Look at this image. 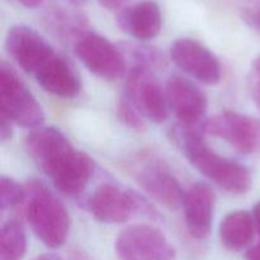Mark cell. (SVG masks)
Listing matches in <instances>:
<instances>
[{
    "mask_svg": "<svg viewBox=\"0 0 260 260\" xmlns=\"http://www.w3.org/2000/svg\"><path fill=\"white\" fill-rule=\"evenodd\" d=\"M25 144L33 161L58 192L78 196L85 190L95 162L85 152L74 149L62 132L52 127L36 128L28 135Z\"/></svg>",
    "mask_w": 260,
    "mask_h": 260,
    "instance_id": "1",
    "label": "cell"
},
{
    "mask_svg": "<svg viewBox=\"0 0 260 260\" xmlns=\"http://www.w3.org/2000/svg\"><path fill=\"white\" fill-rule=\"evenodd\" d=\"M203 126H184L177 132L185 157L206 178L231 194H245L251 188L250 170L241 162L221 156L211 149L203 139Z\"/></svg>",
    "mask_w": 260,
    "mask_h": 260,
    "instance_id": "2",
    "label": "cell"
},
{
    "mask_svg": "<svg viewBox=\"0 0 260 260\" xmlns=\"http://www.w3.org/2000/svg\"><path fill=\"white\" fill-rule=\"evenodd\" d=\"M27 189V218L41 243L50 249L65 244L70 229V217L65 206L43 184L33 180Z\"/></svg>",
    "mask_w": 260,
    "mask_h": 260,
    "instance_id": "3",
    "label": "cell"
},
{
    "mask_svg": "<svg viewBox=\"0 0 260 260\" xmlns=\"http://www.w3.org/2000/svg\"><path fill=\"white\" fill-rule=\"evenodd\" d=\"M0 116L24 128H37L45 121L42 107L14 70L0 66Z\"/></svg>",
    "mask_w": 260,
    "mask_h": 260,
    "instance_id": "4",
    "label": "cell"
},
{
    "mask_svg": "<svg viewBox=\"0 0 260 260\" xmlns=\"http://www.w3.org/2000/svg\"><path fill=\"white\" fill-rule=\"evenodd\" d=\"M135 108L154 123H162L168 118L167 95L151 69L137 63L129 70L124 84V94Z\"/></svg>",
    "mask_w": 260,
    "mask_h": 260,
    "instance_id": "5",
    "label": "cell"
},
{
    "mask_svg": "<svg viewBox=\"0 0 260 260\" xmlns=\"http://www.w3.org/2000/svg\"><path fill=\"white\" fill-rule=\"evenodd\" d=\"M118 260H174L175 249L154 226L137 223L121 231L116 240Z\"/></svg>",
    "mask_w": 260,
    "mask_h": 260,
    "instance_id": "6",
    "label": "cell"
},
{
    "mask_svg": "<svg viewBox=\"0 0 260 260\" xmlns=\"http://www.w3.org/2000/svg\"><path fill=\"white\" fill-rule=\"evenodd\" d=\"M74 51L89 71L104 80H118L126 71V61L121 50L98 33H81Z\"/></svg>",
    "mask_w": 260,
    "mask_h": 260,
    "instance_id": "7",
    "label": "cell"
},
{
    "mask_svg": "<svg viewBox=\"0 0 260 260\" xmlns=\"http://www.w3.org/2000/svg\"><path fill=\"white\" fill-rule=\"evenodd\" d=\"M5 46L13 60L35 78L58 56L45 37L27 25L10 28L5 38Z\"/></svg>",
    "mask_w": 260,
    "mask_h": 260,
    "instance_id": "8",
    "label": "cell"
},
{
    "mask_svg": "<svg viewBox=\"0 0 260 260\" xmlns=\"http://www.w3.org/2000/svg\"><path fill=\"white\" fill-rule=\"evenodd\" d=\"M203 129L243 154H251L260 144V122L238 112L226 111L216 114L205 122Z\"/></svg>",
    "mask_w": 260,
    "mask_h": 260,
    "instance_id": "9",
    "label": "cell"
},
{
    "mask_svg": "<svg viewBox=\"0 0 260 260\" xmlns=\"http://www.w3.org/2000/svg\"><path fill=\"white\" fill-rule=\"evenodd\" d=\"M173 62L206 85H216L222 78V66L207 47L192 38H179L170 47Z\"/></svg>",
    "mask_w": 260,
    "mask_h": 260,
    "instance_id": "10",
    "label": "cell"
},
{
    "mask_svg": "<svg viewBox=\"0 0 260 260\" xmlns=\"http://www.w3.org/2000/svg\"><path fill=\"white\" fill-rule=\"evenodd\" d=\"M169 108L184 126H197L202 122L207 109L205 93L187 78L172 75L165 85Z\"/></svg>",
    "mask_w": 260,
    "mask_h": 260,
    "instance_id": "11",
    "label": "cell"
},
{
    "mask_svg": "<svg viewBox=\"0 0 260 260\" xmlns=\"http://www.w3.org/2000/svg\"><path fill=\"white\" fill-rule=\"evenodd\" d=\"M139 208V197L113 184H102L89 200V210L99 222L118 225L129 220Z\"/></svg>",
    "mask_w": 260,
    "mask_h": 260,
    "instance_id": "12",
    "label": "cell"
},
{
    "mask_svg": "<svg viewBox=\"0 0 260 260\" xmlns=\"http://www.w3.org/2000/svg\"><path fill=\"white\" fill-rule=\"evenodd\" d=\"M187 228L196 239H206L211 233L215 211V194L206 183H196L183 198Z\"/></svg>",
    "mask_w": 260,
    "mask_h": 260,
    "instance_id": "13",
    "label": "cell"
},
{
    "mask_svg": "<svg viewBox=\"0 0 260 260\" xmlns=\"http://www.w3.org/2000/svg\"><path fill=\"white\" fill-rule=\"evenodd\" d=\"M137 183L154 200L168 210H178L183 205L184 193L174 175L159 162H150L137 173Z\"/></svg>",
    "mask_w": 260,
    "mask_h": 260,
    "instance_id": "14",
    "label": "cell"
},
{
    "mask_svg": "<svg viewBox=\"0 0 260 260\" xmlns=\"http://www.w3.org/2000/svg\"><path fill=\"white\" fill-rule=\"evenodd\" d=\"M118 23L124 32L137 40H152L161 30V9L154 0H142L122 10L118 15Z\"/></svg>",
    "mask_w": 260,
    "mask_h": 260,
    "instance_id": "15",
    "label": "cell"
},
{
    "mask_svg": "<svg viewBox=\"0 0 260 260\" xmlns=\"http://www.w3.org/2000/svg\"><path fill=\"white\" fill-rule=\"evenodd\" d=\"M35 79L43 90L60 98L71 99L80 93L81 85L78 74L60 55Z\"/></svg>",
    "mask_w": 260,
    "mask_h": 260,
    "instance_id": "16",
    "label": "cell"
},
{
    "mask_svg": "<svg viewBox=\"0 0 260 260\" xmlns=\"http://www.w3.org/2000/svg\"><path fill=\"white\" fill-rule=\"evenodd\" d=\"M255 231L251 213L248 211H233L221 221V243L229 250L240 251L251 243Z\"/></svg>",
    "mask_w": 260,
    "mask_h": 260,
    "instance_id": "17",
    "label": "cell"
},
{
    "mask_svg": "<svg viewBox=\"0 0 260 260\" xmlns=\"http://www.w3.org/2000/svg\"><path fill=\"white\" fill-rule=\"evenodd\" d=\"M27 253V236L19 221H8L0 231V260H22Z\"/></svg>",
    "mask_w": 260,
    "mask_h": 260,
    "instance_id": "18",
    "label": "cell"
},
{
    "mask_svg": "<svg viewBox=\"0 0 260 260\" xmlns=\"http://www.w3.org/2000/svg\"><path fill=\"white\" fill-rule=\"evenodd\" d=\"M27 200V189L14 179L3 175L0 179V205L2 210H10Z\"/></svg>",
    "mask_w": 260,
    "mask_h": 260,
    "instance_id": "19",
    "label": "cell"
},
{
    "mask_svg": "<svg viewBox=\"0 0 260 260\" xmlns=\"http://www.w3.org/2000/svg\"><path fill=\"white\" fill-rule=\"evenodd\" d=\"M117 112H118V117L122 123L126 124L128 128L135 129V131H142V129H145L144 117L135 108L134 104L126 96H122L119 99Z\"/></svg>",
    "mask_w": 260,
    "mask_h": 260,
    "instance_id": "20",
    "label": "cell"
},
{
    "mask_svg": "<svg viewBox=\"0 0 260 260\" xmlns=\"http://www.w3.org/2000/svg\"><path fill=\"white\" fill-rule=\"evenodd\" d=\"M249 85H250L251 95L255 101L256 106L260 108V71L253 69L249 76Z\"/></svg>",
    "mask_w": 260,
    "mask_h": 260,
    "instance_id": "21",
    "label": "cell"
},
{
    "mask_svg": "<svg viewBox=\"0 0 260 260\" xmlns=\"http://www.w3.org/2000/svg\"><path fill=\"white\" fill-rule=\"evenodd\" d=\"M12 122L5 117L0 116V139L2 141H8L12 139Z\"/></svg>",
    "mask_w": 260,
    "mask_h": 260,
    "instance_id": "22",
    "label": "cell"
},
{
    "mask_svg": "<svg viewBox=\"0 0 260 260\" xmlns=\"http://www.w3.org/2000/svg\"><path fill=\"white\" fill-rule=\"evenodd\" d=\"M99 4L108 10L121 9L128 0H98Z\"/></svg>",
    "mask_w": 260,
    "mask_h": 260,
    "instance_id": "23",
    "label": "cell"
},
{
    "mask_svg": "<svg viewBox=\"0 0 260 260\" xmlns=\"http://www.w3.org/2000/svg\"><path fill=\"white\" fill-rule=\"evenodd\" d=\"M246 260H260V243L254 245L253 248L249 249L246 251V255H245Z\"/></svg>",
    "mask_w": 260,
    "mask_h": 260,
    "instance_id": "24",
    "label": "cell"
},
{
    "mask_svg": "<svg viewBox=\"0 0 260 260\" xmlns=\"http://www.w3.org/2000/svg\"><path fill=\"white\" fill-rule=\"evenodd\" d=\"M253 217H254V223H255V230L260 236V201L255 206H254Z\"/></svg>",
    "mask_w": 260,
    "mask_h": 260,
    "instance_id": "25",
    "label": "cell"
},
{
    "mask_svg": "<svg viewBox=\"0 0 260 260\" xmlns=\"http://www.w3.org/2000/svg\"><path fill=\"white\" fill-rule=\"evenodd\" d=\"M18 2L27 8H37L38 5L42 4L43 0H18Z\"/></svg>",
    "mask_w": 260,
    "mask_h": 260,
    "instance_id": "26",
    "label": "cell"
},
{
    "mask_svg": "<svg viewBox=\"0 0 260 260\" xmlns=\"http://www.w3.org/2000/svg\"><path fill=\"white\" fill-rule=\"evenodd\" d=\"M260 2V0H239V3L241 4V8L244 9H246V8L249 7H253V5L258 4V3Z\"/></svg>",
    "mask_w": 260,
    "mask_h": 260,
    "instance_id": "27",
    "label": "cell"
},
{
    "mask_svg": "<svg viewBox=\"0 0 260 260\" xmlns=\"http://www.w3.org/2000/svg\"><path fill=\"white\" fill-rule=\"evenodd\" d=\"M35 260H62L60 256L55 255V254H43V255L38 256Z\"/></svg>",
    "mask_w": 260,
    "mask_h": 260,
    "instance_id": "28",
    "label": "cell"
},
{
    "mask_svg": "<svg viewBox=\"0 0 260 260\" xmlns=\"http://www.w3.org/2000/svg\"><path fill=\"white\" fill-rule=\"evenodd\" d=\"M253 69H255V70L260 71V56H259L258 58H256V60H255V62H254V65H253Z\"/></svg>",
    "mask_w": 260,
    "mask_h": 260,
    "instance_id": "29",
    "label": "cell"
},
{
    "mask_svg": "<svg viewBox=\"0 0 260 260\" xmlns=\"http://www.w3.org/2000/svg\"><path fill=\"white\" fill-rule=\"evenodd\" d=\"M70 3H73V4L75 5H79V4H84V3H86L88 0H69Z\"/></svg>",
    "mask_w": 260,
    "mask_h": 260,
    "instance_id": "30",
    "label": "cell"
}]
</instances>
